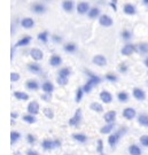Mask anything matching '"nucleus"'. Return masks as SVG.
<instances>
[{"label": "nucleus", "mask_w": 148, "mask_h": 155, "mask_svg": "<svg viewBox=\"0 0 148 155\" xmlns=\"http://www.w3.org/2000/svg\"><path fill=\"white\" fill-rule=\"evenodd\" d=\"M49 64L54 68H58L62 64V58L58 54H53V55L49 58Z\"/></svg>", "instance_id": "obj_14"}, {"label": "nucleus", "mask_w": 148, "mask_h": 155, "mask_svg": "<svg viewBox=\"0 0 148 155\" xmlns=\"http://www.w3.org/2000/svg\"><path fill=\"white\" fill-rule=\"evenodd\" d=\"M147 127H148V124H147Z\"/></svg>", "instance_id": "obj_62"}, {"label": "nucleus", "mask_w": 148, "mask_h": 155, "mask_svg": "<svg viewBox=\"0 0 148 155\" xmlns=\"http://www.w3.org/2000/svg\"><path fill=\"white\" fill-rule=\"evenodd\" d=\"M23 122L28 123V124H33V123L37 122V118H36V115H32V114H25L22 116Z\"/></svg>", "instance_id": "obj_27"}, {"label": "nucleus", "mask_w": 148, "mask_h": 155, "mask_svg": "<svg viewBox=\"0 0 148 155\" xmlns=\"http://www.w3.org/2000/svg\"><path fill=\"white\" fill-rule=\"evenodd\" d=\"M32 40V38L30 36H24L23 38H21L16 43L15 47H23V46H27V45L30 44V41Z\"/></svg>", "instance_id": "obj_25"}, {"label": "nucleus", "mask_w": 148, "mask_h": 155, "mask_svg": "<svg viewBox=\"0 0 148 155\" xmlns=\"http://www.w3.org/2000/svg\"><path fill=\"white\" fill-rule=\"evenodd\" d=\"M122 115H123V117H124L125 120H127V121H132L134 117L137 116V111H136L134 108H132V107H127V108H125V109L123 110Z\"/></svg>", "instance_id": "obj_5"}, {"label": "nucleus", "mask_w": 148, "mask_h": 155, "mask_svg": "<svg viewBox=\"0 0 148 155\" xmlns=\"http://www.w3.org/2000/svg\"><path fill=\"white\" fill-rule=\"evenodd\" d=\"M122 138V136L118 133V131H116L114 132L113 134H109V137H108V144H109L110 147H116V145L118 144V141H120V139Z\"/></svg>", "instance_id": "obj_7"}, {"label": "nucleus", "mask_w": 148, "mask_h": 155, "mask_svg": "<svg viewBox=\"0 0 148 155\" xmlns=\"http://www.w3.org/2000/svg\"><path fill=\"white\" fill-rule=\"evenodd\" d=\"M127 150H129V154L130 155H141L143 154L141 148H140L139 146H137V145H130L129 148H127Z\"/></svg>", "instance_id": "obj_24"}, {"label": "nucleus", "mask_w": 148, "mask_h": 155, "mask_svg": "<svg viewBox=\"0 0 148 155\" xmlns=\"http://www.w3.org/2000/svg\"><path fill=\"white\" fill-rule=\"evenodd\" d=\"M71 137L74 140H76V141L81 143V144H85L87 141V136L84 134V133H74Z\"/></svg>", "instance_id": "obj_22"}, {"label": "nucleus", "mask_w": 148, "mask_h": 155, "mask_svg": "<svg viewBox=\"0 0 148 155\" xmlns=\"http://www.w3.org/2000/svg\"><path fill=\"white\" fill-rule=\"evenodd\" d=\"M117 99H118V101H120V102L124 104V102H127V101H129V99H130V95H129V93H127V92L121 91V92H118V93H117Z\"/></svg>", "instance_id": "obj_29"}, {"label": "nucleus", "mask_w": 148, "mask_h": 155, "mask_svg": "<svg viewBox=\"0 0 148 155\" xmlns=\"http://www.w3.org/2000/svg\"><path fill=\"white\" fill-rule=\"evenodd\" d=\"M121 36H122V38L124 39V40H130V39L132 38V32L131 31H129V30H123L121 33Z\"/></svg>", "instance_id": "obj_43"}, {"label": "nucleus", "mask_w": 148, "mask_h": 155, "mask_svg": "<svg viewBox=\"0 0 148 155\" xmlns=\"http://www.w3.org/2000/svg\"><path fill=\"white\" fill-rule=\"evenodd\" d=\"M61 147V140L60 139H54V148H60Z\"/></svg>", "instance_id": "obj_53"}, {"label": "nucleus", "mask_w": 148, "mask_h": 155, "mask_svg": "<svg viewBox=\"0 0 148 155\" xmlns=\"http://www.w3.org/2000/svg\"><path fill=\"white\" fill-rule=\"evenodd\" d=\"M11 117H12V118H13V120H16L17 117H18V114H17L16 111H12Z\"/></svg>", "instance_id": "obj_55"}, {"label": "nucleus", "mask_w": 148, "mask_h": 155, "mask_svg": "<svg viewBox=\"0 0 148 155\" xmlns=\"http://www.w3.org/2000/svg\"><path fill=\"white\" fill-rule=\"evenodd\" d=\"M28 70L30 72H32V74H35V75H39V74H41V67L39 66L38 63H35V62H32V63H29L27 66Z\"/></svg>", "instance_id": "obj_17"}, {"label": "nucleus", "mask_w": 148, "mask_h": 155, "mask_svg": "<svg viewBox=\"0 0 148 155\" xmlns=\"http://www.w3.org/2000/svg\"><path fill=\"white\" fill-rule=\"evenodd\" d=\"M116 116H117V114H116L115 110L107 111V113H106V114L104 115V122H106V123H115Z\"/></svg>", "instance_id": "obj_15"}, {"label": "nucleus", "mask_w": 148, "mask_h": 155, "mask_svg": "<svg viewBox=\"0 0 148 155\" xmlns=\"http://www.w3.org/2000/svg\"><path fill=\"white\" fill-rule=\"evenodd\" d=\"M21 25L24 29H31L35 27V21L31 17H24V18L21 20Z\"/></svg>", "instance_id": "obj_18"}, {"label": "nucleus", "mask_w": 148, "mask_h": 155, "mask_svg": "<svg viewBox=\"0 0 148 155\" xmlns=\"http://www.w3.org/2000/svg\"><path fill=\"white\" fill-rule=\"evenodd\" d=\"M115 129V123H107L106 125L100 129V133L101 134H109L113 132V130Z\"/></svg>", "instance_id": "obj_19"}, {"label": "nucleus", "mask_w": 148, "mask_h": 155, "mask_svg": "<svg viewBox=\"0 0 148 155\" xmlns=\"http://www.w3.org/2000/svg\"><path fill=\"white\" fill-rule=\"evenodd\" d=\"M143 64H145V66H146L148 68V58H146V59L143 60Z\"/></svg>", "instance_id": "obj_56"}, {"label": "nucleus", "mask_w": 148, "mask_h": 155, "mask_svg": "<svg viewBox=\"0 0 148 155\" xmlns=\"http://www.w3.org/2000/svg\"><path fill=\"white\" fill-rule=\"evenodd\" d=\"M14 155H22V154H20L18 152H15V153H14Z\"/></svg>", "instance_id": "obj_58"}, {"label": "nucleus", "mask_w": 148, "mask_h": 155, "mask_svg": "<svg viewBox=\"0 0 148 155\" xmlns=\"http://www.w3.org/2000/svg\"><path fill=\"white\" fill-rule=\"evenodd\" d=\"M14 98H16L17 100H22V101H27L29 100V94L22 91H15L14 92Z\"/></svg>", "instance_id": "obj_30"}, {"label": "nucleus", "mask_w": 148, "mask_h": 155, "mask_svg": "<svg viewBox=\"0 0 148 155\" xmlns=\"http://www.w3.org/2000/svg\"><path fill=\"white\" fill-rule=\"evenodd\" d=\"M68 78L69 77H63V76H59L58 75V77H56V82H58V84L59 85H61V86H64V85H67L68 84Z\"/></svg>", "instance_id": "obj_41"}, {"label": "nucleus", "mask_w": 148, "mask_h": 155, "mask_svg": "<svg viewBox=\"0 0 148 155\" xmlns=\"http://www.w3.org/2000/svg\"><path fill=\"white\" fill-rule=\"evenodd\" d=\"M21 79V76H20V74H17V72H12L11 74V81L13 83H15V82H18Z\"/></svg>", "instance_id": "obj_47"}, {"label": "nucleus", "mask_w": 148, "mask_h": 155, "mask_svg": "<svg viewBox=\"0 0 148 155\" xmlns=\"http://www.w3.org/2000/svg\"><path fill=\"white\" fill-rule=\"evenodd\" d=\"M132 95H133V98L138 101H143V100L146 99V93H145V91L143 89H140V87H134V89L132 90Z\"/></svg>", "instance_id": "obj_6"}, {"label": "nucleus", "mask_w": 148, "mask_h": 155, "mask_svg": "<svg viewBox=\"0 0 148 155\" xmlns=\"http://www.w3.org/2000/svg\"><path fill=\"white\" fill-rule=\"evenodd\" d=\"M90 109H92L93 111H97V113H102L104 111V106L99 102H92L90 105Z\"/></svg>", "instance_id": "obj_34"}, {"label": "nucleus", "mask_w": 148, "mask_h": 155, "mask_svg": "<svg viewBox=\"0 0 148 155\" xmlns=\"http://www.w3.org/2000/svg\"><path fill=\"white\" fill-rule=\"evenodd\" d=\"M99 97H100V100L104 102V104H111V101H113V94L108 92V91H101L100 94H99Z\"/></svg>", "instance_id": "obj_9"}, {"label": "nucleus", "mask_w": 148, "mask_h": 155, "mask_svg": "<svg viewBox=\"0 0 148 155\" xmlns=\"http://www.w3.org/2000/svg\"><path fill=\"white\" fill-rule=\"evenodd\" d=\"M66 155H70V154H66Z\"/></svg>", "instance_id": "obj_60"}, {"label": "nucleus", "mask_w": 148, "mask_h": 155, "mask_svg": "<svg viewBox=\"0 0 148 155\" xmlns=\"http://www.w3.org/2000/svg\"><path fill=\"white\" fill-rule=\"evenodd\" d=\"M37 38H38V40L43 41V43H47L48 41V31H43V32L38 33Z\"/></svg>", "instance_id": "obj_39"}, {"label": "nucleus", "mask_w": 148, "mask_h": 155, "mask_svg": "<svg viewBox=\"0 0 148 155\" xmlns=\"http://www.w3.org/2000/svg\"><path fill=\"white\" fill-rule=\"evenodd\" d=\"M123 12L125 13L126 15H134L137 13V9H136V6L132 5V4H125L124 7H123Z\"/></svg>", "instance_id": "obj_21"}, {"label": "nucleus", "mask_w": 148, "mask_h": 155, "mask_svg": "<svg viewBox=\"0 0 148 155\" xmlns=\"http://www.w3.org/2000/svg\"><path fill=\"white\" fill-rule=\"evenodd\" d=\"M27 141H28V144L33 145L36 143V137L33 136L32 133H29V134H27Z\"/></svg>", "instance_id": "obj_48"}, {"label": "nucleus", "mask_w": 148, "mask_h": 155, "mask_svg": "<svg viewBox=\"0 0 148 155\" xmlns=\"http://www.w3.org/2000/svg\"><path fill=\"white\" fill-rule=\"evenodd\" d=\"M97 150L99 154L104 153V141L101 139H98V141H97Z\"/></svg>", "instance_id": "obj_45"}, {"label": "nucleus", "mask_w": 148, "mask_h": 155, "mask_svg": "<svg viewBox=\"0 0 148 155\" xmlns=\"http://www.w3.org/2000/svg\"><path fill=\"white\" fill-rule=\"evenodd\" d=\"M136 52H137V46L133 44L124 45L121 50V53L124 56H130V55H132L133 53H136Z\"/></svg>", "instance_id": "obj_4"}, {"label": "nucleus", "mask_w": 148, "mask_h": 155, "mask_svg": "<svg viewBox=\"0 0 148 155\" xmlns=\"http://www.w3.org/2000/svg\"><path fill=\"white\" fill-rule=\"evenodd\" d=\"M147 75H148V72H147Z\"/></svg>", "instance_id": "obj_61"}, {"label": "nucleus", "mask_w": 148, "mask_h": 155, "mask_svg": "<svg viewBox=\"0 0 148 155\" xmlns=\"http://www.w3.org/2000/svg\"><path fill=\"white\" fill-rule=\"evenodd\" d=\"M99 23H100V25H102L104 28H110V27L114 24V21H113V18H111L109 15L104 14V15H100V17H99Z\"/></svg>", "instance_id": "obj_2"}, {"label": "nucleus", "mask_w": 148, "mask_h": 155, "mask_svg": "<svg viewBox=\"0 0 148 155\" xmlns=\"http://www.w3.org/2000/svg\"><path fill=\"white\" fill-rule=\"evenodd\" d=\"M82 87H83V90H84V92H85V93H90V92L93 90V87H95V86H94L92 83H90V82L87 81L86 83L83 85Z\"/></svg>", "instance_id": "obj_40"}, {"label": "nucleus", "mask_w": 148, "mask_h": 155, "mask_svg": "<svg viewBox=\"0 0 148 155\" xmlns=\"http://www.w3.org/2000/svg\"><path fill=\"white\" fill-rule=\"evenodd\" d=\"M143 5L148 6V0H143Z\"/></svg>", "instance_id": "obj_57"}, {"label": "nucleus", "mask_w": 148, "mask_h": 155, "mask_svg": "<svg viewBox=\"0 0 148 155\" xmlns=\"http://www.w3.org/2000/svg\"><path fill=\"white\" fill-rule=\"evenodd\" d=\"M137 52L141 55H145L148 53V44L147 43H140L137 45Z\"/></svg>", "instance_id": "obj_28"}, {"label": "nucleus", "mask_w": 148, "mask_h": 155, "mask_svg": "<svg viewBox=\"0 0 148 155\" xmlns=\"http://www.w3.org/2000/svg\"><path fill=\"white\" fill-rule=\"evenodd\" d=\"M82 118H83L82 110L81 109H77L76 113L74 114V116L69 120V125L70 127H78L81 124V122H82Z\"/></svg>", "instance_id": "obj_1"}, {"label": "nucleus", "mask_w": 148, "mask_h": 155, "mask_svg": "<svg viewBox=\"0 0 148 155\" xmlns=\"http://www.w3.org/2000/svg\"><path fill=\"white\" fill-rule=\"evenodd\" d=\"M31 9H32V12L36 13V14H43V13L46 12V7H45L43 4H40V2H36V4L32 5Z\"/></svg>", "instance_id": "obj_20"}, {"label": "nucleus", "mask_w": 148, "mask_h": 155, "mask_svg": "<svg viewBox=\"0 0 148 155\" xmlns=\"http://www.w3.org/2000/svg\"><path fill=\"white\" fill-rule=\"evenodd\" d=\"M117 131H118V133H120V134H121L122 137H123V136H124V134H126V132H127V127H122L121 129H118Z\"/></svg>", "instance_id": "obj_50"}, {"label": "nucleus", "mask_w": 148, "mask_h": 155, "mask_svg": "<svg viewBox=\"0 0 148 155\" xmlns=\"http://www.w3.org/2000/svg\"><path fill=\"white\" fill-rule=\"evenodd\" d=\"M85 74L87 75V77H88L87 81L90 82V83L93 84L94 86H97V85H99V84L101 83V81H102V79H101V78L99 77V76H97V75H94L93 72H91L90 70H87V69L85 70Z\"/></svg>", "instance_id": "obj_8"}, {"label": "nucleus", "mask_w": 148, "mask_h": 155, "mask_svg": "<svg viewBox=\"0 0 148 155\" xmlns=\"http://www.w3.org/2000/svg\"><path fill=\"white\" fill-rule=\"evenodd\" d=\"M140 144L143 147H148V136L147 134H143L140 137Z\"/></svg>", "instance_id": "obj_46"}, {"label": "nucleus", "mask_w": 148, "mask_h": 155, "mask_svg": "<svg viewBox=\"0 0 148 155\" xmlns=\"http://www.w3.org/2000/svg\"><path fill=\"white\" fill-rule=\"evenodd\" d=\"M63 50L66 51L67 53L72 54V53H75L77 51V46H76V44H74V43H68V44H66L63 46Z\"/></svg>", "instance_id": "obj_32"}, {"label": "nucleus", "mask_w": 148, "mask_h": 155, "mask_svg": "<svg viewBox=\"0 0 148 155\" xmlns=\"http://www.w3.org/2000/svg\"><path fill=\"white\" fill-rule=\"evenodd\" d=\"M21 138H22V134L18 132V131H12L11 132V144L12 145H15Z\"/></svg>", "instance_id": "obj_31"}, {"label": "nucleus", "mask_w": 148, "mask_h": 155, "mask_svg": "<svg viewBox=\"0 0 148 155\" xmlns=\"http://www.w3.org/2000/svg\"><path fill=\"white\" fill-rule=\"evenodd\" d=\"M27 155H40V154H39L37 150H27Z\"/></svg>", "instance_id": "obj_54"}, {"label": "nucleus", "mask_w": 148, "mask_h": 155, "mask_svg": "<svg viewBox=\"0 0 148 155\" xmlns=\"http://www.w3.org/2000/svg\"><path fill=\"white\" fill-rule=\"evenodd\" d=\"M41 90H43L44 93H52L54 91V85L48 81H46L41 84Z\"/></svg>", "instance_id": "obj_23"}, {"label": "nucleus", "mask_w": 148, "mask_h": 155, "mask_svg": "<svg viewBox=\"0 0 148 155\" xmlns=\"http://www.w3.org/2000/svg\"><path fill=\"white\" fill-rule=\"evenodd\" d=\"M62 8L67 13H71L75 8V4H74L72 0H63L62 1Z\"/></svg>", "instance_id": "obj_16"}, {"label": "nucleus", "mask_w": 148, "mask_h": 155, "mask_svg": "<svg viewBox=\"0 0 148 155\" xmlns=\"http://www.w3.org/2000/svg\"><path fill=\"white\" fill-rule=\"evenodd\" d=\"M116 2H117V0H111L110 1V7H113V9L115 12H117V6H116Z\"/></svg>", "instance_id": "obj_52"}, {"label": "nucleus", "mask_w": 148, "mask_h": 155, "mask_svg": "<svg viewBox=\"0 0 148 155\" xmlns=\"http://www.w3.org/2000/svg\"><path fill=\"white\" fill-rule=\"evenodd\" d=\"M30 56L35 61H41L43 58H44V53L43 51L39 50V48H32L30 51Z\"/></svg>", "instance_id": "obj_11"}, {"label": "nucleus", "mask_w": 148, "mask_h": 155, "mask_svg": "<svg viewBox=\"0 0 148 155\" xmlns=\"http://www.w3.org/2000/svg\"><path fill=\"white\" fill-rule=\"evenodd\" d=\"M138 123L143 127H147L148 124V115L147 114H140L138 116Z\"/></svg>", "instance_id": "obj_35"}, {"label": "nucleus", "mask_w": 148, "mask_h": 155, "mask_svg": "<svg viewBox=\"0 0 148 155\" xmlns=\"http://www.w3.org/2000/svg\"><path fill=\"white\" fill-rule=\"evenodd\" d=\"M127 70H129V67H127L125 62H122V63L118 64V71L121 72V74H126Z\"/></svg>", "instance_id": "obj_44"}, {"label": "nucleus", "mask_w": 148, "mask_h": 155, "mask_svg": "<svg viewBox=\"0 0 148 155\" xmlns=\"http://www.w3.org/2000/svg\"><path fill=\"white\" fill-rule=\"evenodd\" d=\"M100 155H106V154H104V153H102V154H100Z\"/></svg>", "instance_id": "obj_59"}, {"label": "nucleus", "mask_w": 148, "mask_h": 155, "mask_svg": "<svg viewBox=\"0 0 148 155\" xmlns=\"http://www.w3.org/2000/svg\"><path fill=\"white\" fill-rule=\"evenodd\" d=\"M87 16L90 17V18H97V17H100V9H99L98 7L91 8L90 12L87 13Z\"/></svg>", "instance_id": "obj_33"}, {"label": "nucleus", "mask_w": 148, "mask_h": 155, "mask_svg": "<svg viewBox=\"0 0 148 155\" xmlns=\"http://www.w3.org/2000/svg\"><path fill=\"white\" fill-rule=\"evenodd\" d=\"M44 115L48 120H53L54 118V111L52 110L51 108H44Z\"/></svg>", "instance_id": "obj_42"}, {"label": "nucleus", "mask_w": 148, "mask_h": 155, "mask_svg": "<svg viewBox=\"0 0 148 155\" xmlns=\"http://www.w3.org/2000/svg\"><path fill=\"white\" fill-rule=\"evenodd\" d=\"M92 61H93V63L95 66H98V67H104L107 64V59H106L104 55H101V54H98V55L93 56Z\"/></svg>", "instance_id": "obj_13"}, {"label": "nucleus", "mask_w": 148, "mask_h": 155, "mask_svg": "<svg viewBox=\"0 0 148 155\" xmlns=\"http://www.w3.org/2000/svg\"><path fill=\"white\" fill-rule=\"evenodd\" d=\"M52 39H53L54 43H61L62 41V37H60V36H52Z\"/></svg>", "instance_id": "obj_51"}, {"label": "nucleus", "mask_w": 148, "mask_h": 155, "mask_svg": "<svg viewBox=\"0 0 148 155\" xmlns=\"http://www.w3.org/2000/svg\"><path fill=\"white\" fill-rule=\"evenodd\" d=\"M25 87L30 91H37V90H39V84L33 79H29L25 83Z\"/></svg>", "instance_id": "obj_26"}, {"label": "nucleus", "mask_w": 148, "mask_h": 155, "mask_svg": "<svg viewBox=\"0 0 148 155\" xmlns=\"http://www.w3.org/2000/svg\"><path fill=\"white\" fill-rule=\"evenodd\" d=\"M104 79L108 81V82H110V83H116V82L118 81V77L116 76L115 74H113V72H108V74H106Z\"/></svg>", "instance_id": "obj_38"}, {"label": "nucleus", "mask_w": 148, "mask_h": 155, "mask_svg": "<svg viewBox=\"0 0 148 155\" xmlns=\"http://www.w3.org/2000/svg\"><path fill=\"white\" fill-rule=\"evenodd\" d=\"M84 94H85V92H84V90H83V87H78L76 91V97H75V101H76L77 104H79L81 101H82L83 97H84Z\"/></svg>", "instance_id": "obj_37"}, {"label": "nucleus", "mask_w": 148, "mask_h": 155, "mask_svg": "<svg viewBox=\"0 0 148 155\" xmlns=\"http://www.w3.org/2000/svg\"><path fill=\"white\" fill-rule=\"evenodd\" d=\"M40 146H41V148L44 150H46V152L54 150V140H52V139H49V138H46L41 141Z\"/></svg>", "instance_id": "obj_12"}, {"label": "nucleus", "mask_w": 148, "mask_h": 155, "mask_svg": "<svg viewBox=\"0 0 148 155\" xmlns=\"http://www.w3.org/2000/svg\"><path fill=\"white\" fill-rule=\"evenodd\" d=\"M91 9V7L88 5V2L86 1H81V2H78L76 6V11L78 14H81V15H85V14H87L88 12Z\"/></svg>", "instance_id": "obj_3"}, {"label": "nucleus", "mask_w": 148, "mask_h": 155, "mask_svg": "<svg viewBox=\"0 0 148 155\" xmlns=\"http://www.w3.org/2000/svg\"><path fill=\"white\" fill-rule=\"evenodd\" d=\"M27 110L29 114L32 115H38L39 114V104L37 101H31L27 107Z\"/></svg>", "instance_id": "obj_10"}, {"label": "nucleus", "mask_w": 148, "mask_h": 155, "mask_svg": "<svg viewBox=\"0 0 148 155\" xmlns=\"http://www.w3.org/2000/svg\"><path fill=\"white\" fill-rule=\"evenodd\" d=\"M41 100H44V101H46V102H49L51 100H52V93H44L41 94Z\"/></svg>", "instance_id": "obj_49"}, {"label": "nucleus", "mask_w": 148, "mask_h": 155, "mask_svg": "<svg viewBox=\"0 0 148 155\" xmlns=\"http://www.w3.org/2000/svg\"><path fill=\"white\" fill-rule=\"evenodd\" d=\"M59 76H63V77H69L71 75V69L68 68V67H64V68H61L59 72H58Z\"/></svg>", "instance_id": "obj_36"}]
</instances>
